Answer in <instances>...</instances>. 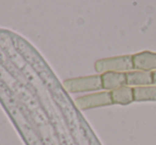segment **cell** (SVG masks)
Segmentation results:
<instances>
[{
  "label": "cell",
  "instance_id": "cell-1",
  "mask_svg": "<svg viewBox=\"0 0 156 145\" xmlns=\"http://www.w3.org/2000/svg\"><path fill=\"white\" fill-rule=\"evenodd\" d=\"M94 69L98 73L133 71V55H122L117 57L100 59L94 64Z\"/></svg>",
  "mask_w": 156,
  "mask_h": 145
},
{
  "label": "cell",
  "instance_id": "cell-2",
  "mask_svg": "<svg viewBox=\"0 0 156 145\" xmlns=\"http://www.w3.org/2000/svg\"><path fill=\"white\" fill-rule=\"evenodd\" d=\"M76 103L80 109L86 110V109L98 108V107L111 106L113 105V100H112L111 91H104L81 96L76 98Z\"/></svg>",
  "mask_w": 156,
  "mask_h": 145
},
{
  "label": "cell",
  "instance_id": "cell-3",
  "mask_svg": "<svg viewBox=\"0 0 156 145\" xmlns=\"http://www.w3.org/2000/svg\"><path fill=\"white\" fill-rule=\"evenodd\" d=\"M65 87L71 92L97 91L103 89L101 75H93L67 81L65 83Z\"/></svg>",
  "mask_w": 156,
  "mask_h": 145
},
{
  "label": "cell",
  "instance_id": "cell-4",
  "mask_svg": "<svg viewBox=\"0 0 156 145\" xmlns=\"http://www.w3.org/2000/svg\"><path fill=\"white\" fill-rule=\"evenodd\" d=\"M134 70L140 71H156V53L144 51L133 55Z\"/></svg>",
  "mask_w": 156,
  "mask_h": 145
},
{
  "label": "cell",
  "instance_id": "cell-5",
  "mask_svg": "<svg viewBox=\"0 0 156 145\" xmlns=\"http://www.w3.org/2000/svg\"><path fill=\"white\" fill-rule=\"evenodd\" d=\"M101 80L103 89L113 91L126 86V72H105L101 74Z\"/></svg>",
  "mask_w": 156,
  "mask_h": 145
},
{
  "label": "cell",
  "instance_id": "cell-6",
  "mask_svg": "<svg viewBox=\"0 0 156 145\" xmlns=\"http://www.w3.org/2000/svg\"><path fill=\"white\" fill-rule=\"evenodd\" d=\"M153 85L152 72L149 71H135L126 72V86H151Z\"/></svg>",
  "mask_w": 156,
  "mask_h": 145
},
{
  "label": "cell",
  "instance_id": "cell-7",
  "mask_svg": "<svg viewBox=\"0 0 156 145\" xmlns=\"http://www.w3.org/2000/svg\"><path fill=\"white\" fill-rule=\"evenodd\" d=\"M113 104L117 105H129L134 102V91L129 86L120 87L116 90L111 91Z\"/></svg>",
  "mask_w": 156,
  "mask_h": 145
},
{
  "label": "cell",
  "instance_id": "cell-8",
  "mask_svg": "<svg viewBox=\"0 0 156 145\" xmlns=\"http://www.w3.org/2000/svg\"><path fill=\"white\" fill-rule=\"evenodd\" d=\"M134 102H151L156 101V86H138L133 88Z\"/></svg>",
  "mask_w": 156,
  "mask_h": 145
},
{
  "label": "cell",
  "instance_id": "cell-9",
  "mask_svg": "<svg viewBox=\"0 0 156 145\" xmlns=\"http://www.w3.org/2000/svg\"><path fill=\"white\" fill-rule=\"evenodd\" d=\"M152 75H153V85L156 86V71L152 72Z\"/></svg>",
  "mask_w": 156,
  "mask_h": 145
}]
</instances>
